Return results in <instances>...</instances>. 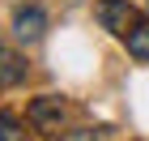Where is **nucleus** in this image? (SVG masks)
Listing matches in <instances>:
<instances>
[{"instance_id": "20e7f679", "label": "nucleus", "mask_w": 149, "mask_h": 141, "mask_svg": "<svg viewBox=\"0 0 149 141\" xmlns=\"http://www.w3.org/2000/svg\"><path fill=\"white\" fill-rule=\"evenodd\" d=\"M128 51L136 60H149V22H136L128 30Z\"/></svg>"}, {"instance_id": "423d86ee", "label": "nucleus", "mask_w": 149, "mask_h": 141, "mask_svg": "<svg viewBox=\"0 0 149 141\" xmlns=\"http://www.w3.org/2000/svg\"><path fill=\"white\" fill-rule=\"evenodd\" d=\"M22 137V128H17V120L9 116V111H0V141H17Z\"/></svg>"}, {"instance_id": "39448f33", "label": "nucleus", "mask_w": 149, "mask_h": 141, "mask_svg": "<svg viewBox=\"0 0 149 141\" xmlns=\"http://www.w3.org/2000/svg\"><path fill=\"white\" fill-rule=\"evenodd\" d=\"M22 77H26V64H22V60H0V81H4V86L22 81Z\"/></svg>"}, {"instance_id": "f03ea898", "label": "nucleus", "mask_w": 149, "mask_h": 141, "mask_svg": "<svg viewBox=\"0 0 149 141\" xmlns=\"http://www.w3.org/2000/svg\"><path fill=\"white\" fill-rule=\"evenodd\" d=\"M98 22L107 26V30H115V34H128V30H132V9H128L124 0H102V4H98Z\"/></svg>"}, {"instance_id": "7ed1b4c3", "label": "nucleus", "mask_w": 149, "mask_h": 141, "mask_svg": "<svg viewBox=\"0 0 149 141\" xmlns=\"http://www.w3.org/2000/svg\"><path fill=\"white\" fill-rule=\"evenodd\" d=\"M43 30H47V17H43L38 9H22L17 17H13V34L22 39V43H34Z\"/></svg>"}, {"instance_id": "f257e3e1", "label": "nucleus", "mask_w": 149, "mask_h": 141, "mask_svg": "<svg viewBox=\"0 0 149 141\" xmlns=\"http://www.w3.org/2000/svg\"><path fill=\"white\" fill-rule=\"evenodd\" d=\"M30 124L34 128H43V133H60V124H64V103L60 98H51V94H43V98H34L30 103Z\"/></svg>"}]
</instances>
